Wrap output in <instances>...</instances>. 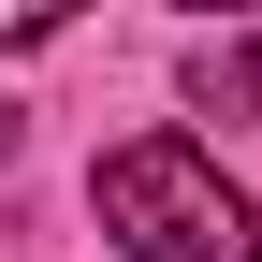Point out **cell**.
Masks as SVG:
<instances>
[{
    "label": "cell",
    "mask_w": 262,
    "mask_h": 262,
    "mask_svg": "<svg viewBox=\"0 0 262 262\" xmlns=\"http://www.w3.org/2000/svg\"><path fill=\"white\" fill-rule=\"evenodd\" d=\"M189 102H204V117H262V29L189 44Z\"/></svg>",
    "instance_id": "obj_2"
},
{
    "label": "cell",
    "mask_w": 262,
    "mask_h": 262,
    "mask_svg": "<svg viewBox=\"0 0 262 262\" xmlns=\"http://www.w3.org/2000/svg\"><path fill=\"white\" fill-rule=\"evenodd\" d=\"M0 160H15V102H0Z\"/></svg>",
    "instance_id": "obj_3"
},
{
    "label": "cell",
    "mask_w": 262,
    "mask_h": 262,
    "mask_svg": "<svg viewBox=\"0 0 262 262\" xmlns=\"http://www.w3.org/2000/svg\"><path fill=\"white\" fill-rule=\"evenodd\" d=\"M102 233H117L131 262H262L248 189L219 175L189 131H146V146H117V160H102Z\"/></svg>",
    "instance_id": "obj_1"
}]
</instances>
